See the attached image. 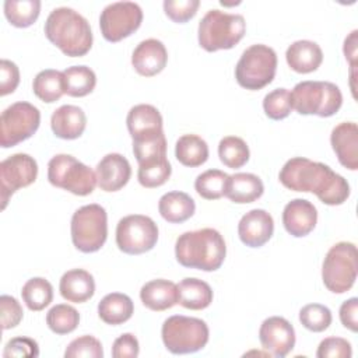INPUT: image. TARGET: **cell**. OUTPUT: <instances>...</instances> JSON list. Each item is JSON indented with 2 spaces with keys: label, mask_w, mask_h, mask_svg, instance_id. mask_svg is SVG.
<instances>
[{
  "label": "cell",
  "mask_w": 358,
  "mask_h": 358,
  "mask_svg": "<svg viewBox=\"0 0 358 358\" xmlns=\"http://www.w3.org/2000/svg\"><path fill=\"white\" fill-rule=\"evenodd\" d=\"M140 345L138 340L131 333H123L112 344L113 358H136L138 357Z\"/></svg>",
  "instance_id": "48"
},
{
  "label": "cell",
  "mask_w": 358,
  "mask_h": 358,
  "mask_svg": "<svg viewBox=\"0 0 358 358\" xmlns=\"http://www.w3.org/2000/svg\"><path fill=\"white\" fill-rule=\"evenodd\" d=\"M263 192L264 185L257 175L238 172L228 176L224 196L236 204H246L260 199Z\"/></svg>",
  "instance_id": "26"
},
{
  "label": "cell",
  "mask_w": 358,
  "mask_h": 358,
  "mask_svg": "<svg viewBox=\"0 0 358 358\" xmlns=\"http://www.w3.org/2000/svg\"><path fill=\"white\" fill-rule=\"evenodd\" d=\"M134 312L133 301L122 292H110L98 303V316L106 324L117 326L127 322Z\"/></svg>",
  "instance_id": "28"
},
{
  "label": "cell",
  "mask_w": 358,
  "mask_h": 358,
  "mask_svg": "<svg viewBox=\"0 0 358 358\" xmlns=\"http://www.w3.org/2000/svg\"><path fill=\"white\" fill-rule=\"evenodd\" d=\"M278 179L289 190L315 193L327 206H340L350 197L347 179L336 173L329 165L305 157L288 159L278 173Z\"/></svg>",
  "instance_id": "1"
},
{
  "label": "cell",
  "mask_w": 358,
  "mask_h": 358,
  "mask_svg": "<svg viewBox=\"0 0 358 358\" xmlns=\"http://www.w3.org/2000/svg\"><path fill=\"white\" fill-rule=\"evenodd\" d=\"M38 164L34 157L17 152L0 162V200L1 210L6 208L10 197L20 189L35 182Z\"/></svg>",
  "instance_id": "14"
},
{
  "label": "cell",
  "mask_w": 358,
  "mask_h": 358,
  "mask_svg": "<svg viewBox=\"0 0 358 358\" xmlns=\"http://www.w3.org/2000/svg\"><path fill=\"white\" fill-rule=\"evenodd\" d=\"M140 299L145 308L154 312L171 309L179 302L178 285L165 278L151 280L141 287Z\"/></svg>",
  "instance_id": "22"
},
{
  "label": "cell",
  "mask_w": 358,
  "mask_h": 358,
  "mask_svg": "<svg viewBox=\"0 0 358 358\" xmlns=\"http://www.w3.org/2000/svg\"><path fill=\"white\" fill-rule=\"evenodd\" d=\"M133 154L138 165L166 157V138L164 131L133 138Z\"/></svg>",
  "instance_id": "37"
},
{
  "label": "cell",
  "mask_w": 358,
  "mask_h": 358,
  "mask_svg": "<svg viewBox=\"0 0 358 358\" xmlns=\"http://www.w3.org/2000/svg\"><path fill=\"white\" fill-rule=\"evenodd\" d=\"M41 13L39 0H6L4 15L8 22L17 28L32 25Z\"/></svg>",
  "instance_id": "34"
},
{
  "label": "cell",
  "mask_w": 358,
  "mask_h": 358,
  "mask_svg": "<svg viewBox=\"0 0 358 358\" xmlns=\"http://www.w3.org/2000/svg\"><path fill=\"white\" fill-rule=\"evenodd\" d=\"M96 183L103 192H117L127 185L131 166L127 158L119 152L106 154L96 165Z\"/></svg>",
  "instance_id": "17"
},
{
  "label": "cell",
  "mask_w": 358,
  "mask_h": 358,
  "mask_svg": "<svg viewBox=\"0 0 358 358\" xmlns=\"http://www.w3.org/2000/svg\"><path fill=\"white\" fill-rule=\"evenodd\" d=\"M178 292H179V302L183 308L190 310H201L210 306L213 302V289L211 287L194 277L183 278L178 284Z\"/></svg>",
  "instance_id": "29"
},
{
  "label": "cell",
  "mask_w": 358,
  "mask_h": 358,
  "mask_svg": "<svg viewBox=\"0 0 358 358\" xmlns=\"http://www.w3.org/2000/svg\"><path fill=\"white\" fill-rule=\"evenodd\" d=\"M263 109L267 117L273 120H282L289 116L292 110L291 94L287 88H275L263 98Z\"/></svg>",
  "instance_id": "41"
},
{
  "label": "cell",
  "mask_w": 358,
  "mask_h": 358,
  "mask_svg": "<svg viewBox=\"0 0 358 358\" xmlns=\"http://www.w3.org/2000/svg\"><path fill=\"white\" fill-rule=\"evenodd\" d=\"M38 355H39V345L35 340L29 337H14L8 340L3 351L4 358H13V357L36 358Z\"/></svg>",
  "instance_id": "45"
},
{
  "label": "cell",
  "mask_w": 358,
  "mask_h": 358,
  "mask_svg": "<svg viewBox=\"0 0 358 358\" xmlns=\"http://www.w3.org/2000/svg\"><path fill=\"white\" fill-rule=\"evenodd\" d=\"M340 320L351 331L358 330V299L355 296L344 301L340 306Z\"/></svg>",
  "instance_id": "49"
},
{
  "label": "cell",
  "mask_w": 358,
  "mask_h": 358,
  "mask_svg": "<svg viewBox=\"0 0 358 358\" xmlns=\"http://www.w3.org/2000/svg\"><path fill=\"white\" fill-rule=\"evenodd\" d=\"M87 126V116L80 106L62 105L50 117V127L56 137L63 140L78 138Z\"/></svg>",
  "instance_id": "21"
},
{
  "label": "cell",
  "mask_w": 358,
  "mask_h": 358,
  "mask_svg": "<svg viewBox=\"0 0 358 358\" xmlns=\"http://www.w3.org/2000/svg\"><path fill=\"white\" fill-rule=\"evenodd\" d=\"M277 71V53L273 48L256 43L245 49L235 66V78L242 88L256 91L268 85Z\"/></svg>",
  "instance_id": "8"
},
{
  "label": "cell",
  "mask_w": 358,
  "mask_h": 358,
  "mask_svg": "<svg viewBox=\"0 0 358 358\" xmlns=\"http://www.w3.org/2000/svg\"><path fill=\"white\" fill-rule=\"evenodd\" d=\"M259 340L270 355L284 358L295 345V330L285 317L270 316L260 324Z\"/></svg>",
  "instance_id": "15"
},
{
  "label": "cell",
  "mask_w": 358,
  "mask_h": 358,
  "mask_svg": "<svg viewBox=\"0 0 358 358\" xmlns=\"http://www.w3.org/2000/svg\"><path fill=\"white\" fill-rule=\"evenodd\" d=\"M32 90L41 101L46 103L56 102L64 94L63 71L55 69H46L39 71L34 78Z\"/></svg>",
  "instance_id": "32"
},
{
  "label": "cell",
  "mask_w": 358,
  "mask_h": 358,
  "mask_svg": "<svg viewBox=\"0 0 358 358\" xmlns=\"http://www.w3.org/2000/svg\"><path fill=\"white\" fill-rule=\"evenodd\" d=\"M358 271V252L352 242H337L326 253L322 264V280L333 294L352 288Z\"/></svg>",
  "instance_id": "7"
},
{
  "label": "cell",
  "mask_w": 358,
  "mask_h": 358,
  "mask_svg": "<svg viewBox=\"0 0 358 358\" xmlns=\"http://www.w3.org/2000/svg\"><path fill=\"white\" fill-rule=\"evenodd\" d=\"M225 255V241L214 228L183 232L175 243L176 260L187 268L215 271L222 266Z\"/></svg>",
  "instance_id": "2"
},
{
  "label": "cell",
  "mask_w": 358,
  "mask_h": 358,
  "mask_svg": "<svg viewBox=\"0 0 358 358\" xmlns=\"http://www.w3.org/2000/svg\"><path fill=\"white\" fill-rule=\"evenodd\" d=\"M317 222L316 207L305 199H294L288 201L282 210V224L285 231L295 236L302 238L313 231Z\"/></svg>",
  "instance_id": "19"
},
{
  "label": "cell",
  "mask_w": 358,
  "mask_h": 358,
  "mask_svg": "<svg viewBox=\"0 0 358 358\" xmlns=\"http://www.w3.org/2000/svg\"><path fill=\"white\" fill-rule=\"evenodd\" d=\"M20 84V70L17 64L8 59L0 62V95H8L15 91Z\"/></svg>",
  "instance_id": "47"
},
{
  "label": "cell",
  "mask_w": 358,
  "mask_h": 358,
  "mask_svg": "<svg viewBox=\"0 0 358 358\" xmlns=\"http://www.w3.org/2000/svg\"><path fill=\"white\" fill-rule=\"evenodd\" d=\"M162 116L159 110L150 103H138L133 106L126 117L127 130L131 138L152 136L164 131Z\"/></svg>",
  "instance_id": "24"
},
{
  "label": "cell",
  "mask_w": 358,
  "mask_h": 358,
  "mask_svg": "<svg viewBox=\"0 0 358 358\" xmlns=\"http://www.w3.org/2000/svg\"><path fill=\"white\" fill-rule=\"evenodd\" d=\"M289 94L292 109L299 115L329 117L336 115L343 105L340 88L330 81H301Z\"/></svg>",
  "instance_id": "5"
},
{
  "label": "cell",
  "mask_w": 358,
  "mask_h": 358,
  "mask_svg": "<svg viewBox=\"0 0 358 358\" xmlns=\"http://www.w3.org/2000/svg\"><path fill=\"white\" fill-rule=\"evenodd\" d=\"M175 157L182 165L196 168L208 159V145L197 134H183L175 144Z\"/></svg>",
  "instance_id": "30"
},
{
  "label": "cell",
  "mask_w": 358,
  "mask_h": 358,
  "mask_svg": "<svg viewBox=\"0 0 358 358\" xmlns=\"http://www.w3.org/2000/svg\"><path fill=\"white\" fill-rule=\"evenodd\" d=\"M273 217L263 208H253L248 211L238 224L239 239L249 248L263 246L273 236Z\"/></svg>",
  "instance_id": "16"
},
{
  "label": "cell",
  "mask_w": 358,
  "mask_h": 358,
  "mask_svg": "<svg viewBox=\"0 0 358 358\" xmlns=\"http://www.w3.org/2000/svg\"><path fill=\"white\" fill-rule=\"evenodd\" d=\"M46 38L66 56L80 57L92 46V31L87 18L70 7H57L45 21Z\"/></svg>",
  "instance_id": "3"
},
{
  "label": "cell",
  "mask_w": 358,
  "mask_h": 358,
  "mask_svg": "<svg viewBox=\"0 0 358 358\" xmlns=\"http://www.w3.org/2000/svg\"><path fill=\"white\" fill-rule=\"evenodd\" d=\"M64 94L70 96H85L91 94L96 85V76L88 66H71L63 70Z\"/></svg>",
  "instance_id": "31"
},
{
  "label": "cell",
  "mask_w": 358,
  "mask_h": 358,
  "mask_svg": "<svg viewBox=\"0 0 358 358\" xmlns=\"http://www.w3.org/2000/svg\"><path fill=\"white\" fill-rule=\"evenodd\" d=\"M331 320V310L322 303H308L299 310V322L302 326L315 333L329 329Z\"/></svg>",
  "instance_id": "40"
},
{
  "label": "cell",
  "mask_w": 358,
  "mask_h": 358,
  "mask_svg": "<svg viewBox=\"0 0 358 358\" xmlns=\"http://www.w3.org/2000/svg\"><path fill=\"white\" fill-rule=\"evenodd\" d=\"M41 124V112L29 102L20 101L7 106L0 117V145L14 147L29 138Z\"/></svg>",
  "instance_id": "11"
},
{
  "label": "cell",
  "mask_w": 358,
  "mask_h": 358,
  "mask_svg": "<svg viewBox=\"0 0 358 358\" xmlns=\"http://www.w3.org/2000/svg\"><path fill=\"white\" fill-rule=\"evenodd\" d=\"M228 173L220 169H207L194 180V189L206 200L221 199L225 193Z\"/></svg>",
  "instance_id": "38"
},
{
  "label": "cell",
  "mask_w": 358,
  "mask_h": 358,
  "mask_svg": "<svg viewBox=\"0 0 358 358\" xmlns=\"http://www.w3.org/2000/svg\"><path fill=\"white\" fill-rule=\"evenodd\" d=\"M246 22L241 14L208 10L199 22V45L207 52L234 48L245 35Z\"/></svg>",
  "instance_id": "4"
},
{
  "label": "cell",
  "mask_w": 358,
  "mask_h": 358,
  "mask_svg": "<svg viewBox=\"0 0 358 358\" xmlns=\"http://www.w3.org/2000/svg\"><path fill=\"white\" fill-rule=\"evenodd\" d=\"M351 355V344L343 337H327L322 340L316 351L317 358H350Z\"/></svg>",
  "instance_id": "44"
},
{
  "label": "cell",
  "mask_w": 358,
  "mask_h": 358,
  "mask_svg": "<svg viewBox=\"0 0 358 358\" xmlns=\"http://www.w3.org/2000/svg\"><path fill=\"white\" fill-rule=\"evenodd\" d=\"M164 11L173 22L183 24L192 20L200 6L199 0H165Z\"/></svg>",
  "instance_id": "43"
},
{
  "label": "cell",
  "mask_w": 358,
  "mask_h": 358,
  "mask_svg": "<svg viewBox=\"0 0 358 358\" xmlns=\"http://www.w3.org/2000/svg\"><path fill=\"white\" fill-rule=\"evenodd\" d=\"M330 144L338 162L350 169H358V126L354 122L337 124L330 134Z\"/></svg>",
  "instance_id": "20"
},
{
  "label": "cell",
  "mask_w": 358,
  "mask_h": 358,
  "mask_svg": "<svg viewBox=\"0 0 358 358\" xmlns=\"http://www.w3.org/2000/svg\"><path fill=\"white\" fill-rule=\"evenodd\" d=\"M158 211L165 221L171 224H180L194 214L196 204L187 193L173 190L161 196L158 201Z\"/></svg>",
  "instance_id": "27"
},
{
  "label": "cell",
  "mask_w": 358,
  "mask_h": 358,
  "mask_svg": "<svg viewBox=\"0 0 358 358\" xmlns=\"http://www.w3.org/2000/svg\"><path fill=\"white\" fill-rule=\"evenodd\" d=\"M249 147L246 141L238 136H227L218 144V157L221 162L231 168H242L249 161Z\"/></svg>",
  "instance_id": "35"
},
{
  "label": "cell",
  "mask_w": 358,
  "mask_h": 358,
  "mask_svg": "<svg viewBox=\"0 0 358 358\" xmlns=\"http://www.w3.org/2000/svg\"><path fill=\"white\" fill-rule=\"evenodd\" d=\"M357 43H358V31L354 29L345 39H344V55L345 59L350 62L351 66V71H350V78H351V90H352V95L355 96V85H354V80H355V67H357Z\"/></svg>",
  "instance_id": "50"
},
{
  "label": "cell",
  "mask_w": 358,
  "mask_h": 358,
  "mask_svg": "<svg viewBox=\"0 0 358 358\" xmlns=\"http://www.w3.org/2000/svg\"><path fill=\"white\" fill-rule=\"evenodd\" d=\"M208 326L199 317L173 315L165 319L161 337L166 350L172 354H192L200 351L208 343Z\"/></svg>",
  "instance_id": "6"
},
{
  "label": "cell",
  "mask_w": 358,
  "mask_h": 358,
  "mask_svg": "<svg viewBox=\"0 0 358 358\" xmlns=\"http://www.w3.org/2000/svg\"><path fill=\"white\" fill-rule=\"evenodd\" d=\"M172 173V166L171 162L168 161L166 157L140 164L138 171H137V179L141 186L152 189L162 186L171 176Z\"/></svg>",
  "instance_id": "39"
},
{
  "label": "cell",
  "mask_w": 358,
  "mask_h": 358,
  "mask_svg": "<svg viewBox=\"0 0 358 358\" xmlns=\"http://www.w3.org/2000/svg\"><path fill=\"white\" fill-rule=\"evenodd\" d=\"M0 309H1V327L3 330L13 329L20 324L22 320L24 312L20 302L11 295L0 296Z\"/></svg>",
  "instance_id": "46"
},
{
  "label": "cell",
  "mask_w": 358,
  "mask_h": 358,
  "mask_svg": "<svg viewBox=\"0 0 358 358\" xmlns=\"http://www.w3.org/2000/svg\"><path fill=\"white\" fill-rule=\"evenodd\" d=\"M59 291L66 301L83 303L94 296L95 281L90 271L84 268H73L62 275Z\"/></svg>",
  "instance_id": "23"
},
{
  "label": "cell",
  "mask_w": 358,
  "mask_h": 358,
  "mask_svg": "<svg viewBox=\"0 0 358 358\" xmlns=\"http://www.w3.org/2000/svg\"><path fill=\"white\" fill-rule=\"evenodd\" d=\"M21 296L29 310L39 312L53 301V287L46 278L34 277L22 285Z\"/></svg>",
  "instance_id": "33"
},
{
  "label": "cell",
  "mask_w": 358,
  "mask_h": 358,
  "mask_svg": "<svg viewBox=\"0 0 358 358\" xmlns=\"http://www.w3.org/2000/svg\"><path fill=\"white\" fill-rule=\"evenodd\" d=\"M285 59L288 66L301 74H308L319 69L323 62V52L320 46L308 39H301L292 42L287 52Z\"/></svg>",
  "instance_id": "25"
},
{
  "label": "cell",
  "mask_w": 358,
  "mask_h": 358,
  "mask_svg": "<svg viewBox=\"0 0 358 358\" xmlns=\"http://www.w3.org/2000/svg\"><path fill=\"white\" fill-rule=\"evenodd\" d=\"M80 323V313L76 308L67 303H57L52 306L46 313V324L48 327L59 334H69L77 329Z\"/></svg>",
  "instance_id": "36"
},
{
  "label": "cell",
  "mask_w": 358,
  "mask_h": 358,
  "mask_svg": "<svg viewBox=\"0 0 358 358\" xmlns=\"http://www.w3.org/2000/svg\"><path fill=\"white\" fill-rule=\"evenodd\" d=\"M168 62V52L165 45L155 38L141 41L131 55V64L134 70L144 77H152L161 73Z\"/></svg>",
  "instance_id": "18"
},
{
  "label": "cell",
  "mask_w": 358,
  "mask_h": 358,
  "mask_svg": "<svg viewBox=\"0 0 358 358\" xmlns=\"http://www.w3.org/2000/svg\"><path fill=\"white\" fill-rule=\"evenodd\" d=\"M158 241V227L152 218L143 214H130L119 220L116 245L127 255H141L151 250Z\"/></svg>",
  "instance_id": "12"
},
{
  "label": "cell",
  "mask_w": 358,
  "mask_h": 358,
  "mask_svg": "<svg viewBox=\"0 0 358 358\" xmlns=\"http://www.w3.org/2000/svg\"><path fill=\"white\" fill-rule=\"evenodd\" d=\"M71 241L76 249L83 253L99 250L108 238L106 210L96 204H85L74 211L70 224Z\"/></svg>",
  "instance_id": "9"
},
{
  "label": "cell",
  "mask_w": 358,
  "mask_h": 358,
  "mask_svg": "<svg viewBox=\"0 0 358 358\" xmlns=\"http://www.w3.org/2000/svg\"><path fill=\"white\" fill-rule=\"evenodd\" d=\"M48 180L50 185L76 196H88L98 185L96 173L69 154H57L50 158L48 164Z\"/></svg>",
  "instance_id": "10"
},
{
  "label": "cell",
  "mask_w": 358,
  "mask_h": 358,
  "mask_svg": "<svg viewBox=\"0 0 358 358\" xmlns=\"http://www.w3.org/2000/svg\"><path fill=\"white\" fill-rule=\"evenodd\" d=\"M66 358H102L103 348L98 338L85 334L74 338L64 351Z\"/></svg>",
  "instance_id": "42"
},
{
  "label": "cell",
  "mask_w": 358,
  "mask_h": 358,
  "mask_svg": "<svg viewBox=\"0 0 358 358\" xmlns=\"http://www.w3.org/2000/svg\"><path fill=\"white\" fill-rule=\"evenodd\" d=\"M143 10L134 1H115L108 4L99 15V28L108 42H119L138 29Z\"/></svg>",
  "instance_id": "13"
}]
</instances>
